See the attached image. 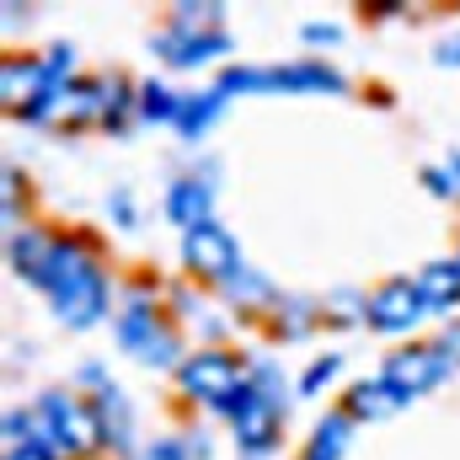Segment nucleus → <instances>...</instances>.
Returning a JSON list of instances; mask_svg holds the SVG:
<instances>
[{"mask_svg": "<svg viewBox=\"0 0 460 460\" xmlns=\"http://www.w3.org/2000/svg\"><path fill=\"white\" fill-rule=\"evenodd\" d=\"M407 396L391 385V380H364L348 391V418H391Z\"/></svg>", "mask_w": 460, "mask_h": 460, "instance_id": "ddd939ff", "label": "nucleus"}, {"mask_svg": "<svg viewBox=\"0 0 460 460\" xmlns=\"http://www.w3.org/2000/svg\"><path fill=\"white\" fill-rule=\"evenodd\" d=\"M456 268H460V257H456Z\"/></svg>", "mask_w": 460, "mask_h": 460, "instance_id": "c85d7f7f", "label": "nucleus"}, {"mask_svg": "<svg viewBox=\"0 0 460 460\" xmlns=\"http://www.w3.org/2000/svg\"><path fill=\"white\" fill-rule=\"evenodd\" d=\"M412 284H418V295H423V311H450L460 300V268L456 262H429Z\"/></svg>", "mask_w": 460, "mask_h": 460, "instance_id": "f8f14e48", "label": "nucleus"}, {"mask_svg": "<svg viewBox=\"0 0 460 460\" xmlns=\"http://www.w3.org/2000/svg\"><path fill=\"white\" fill-rule=\"evenodd\" d=\"M118 343L128 348L139 364H172V358H177V338H172V327H166L145 300H134V305L123 311V322H118Z\"/></svg>", "mask_w": 460, "mask_h": 460, "instance_id": "7ed1b4c3", "label": "nucleus"}, {"mask_svg": "<svg viewBox=\"0 0 460 460\" xmlns=\"http://www.w3.org/2000/svg\"><path fill=\"white\" fill-rule=\"evenodd\" d=\"M450 369H456V364H450V353H445L439 343H429V348H402V353H391L380 380H391L402 396H418V391L439 385Z\"/></svg>", "mask_w": 460, "mask_h": 460, "instance_id": "20e7f679", "label": "nucleus"}, {"mask_svg": "<svg viewBox=\"0 0 460 460\" xmlns=\"http://www.w3.org/2000/svg\"><path fill=\"white\" fill-rule=\"evenodd\" d=\"M11 262H16V273H27L32 284H43V273L54 262V241L38 235V230H22V235H11Z\"/></svg>", "mask_w": 460, "mask_h": 460, "instance_id": "2eb2a0df", "label": "nucleus"}, {"mask_svg": "<svg viewBox=\"0 0 460 460\" xmlns=\"http://www.w3.org/2000/svg\"><path fill=\"white\" fill-rule=\"evenodd\" d=\"M429 177V188L434 193H450V199H460V155H450L445 166H434V172H423Z\"/></svg>", "mask_w": 460, "mask_h": 460, "instance_id": "412c9836", "label": "nucleus"}, {"mask_svg": "<svg viewBox=\"0 0 460 460\" xmlns=\"http://www.w3.org/2000/svg\"><path fill=\"white\" fill-rule=\"evenodd\" d=\"M305 38H311V43H332V38H338V27H322V22H311V27H305Z\"/></svg>", "mask_w": 460, "mask_h": 460, "instance_id": "a878e982", "label": "nucleus"}, {"mask_svg": "<svg viewBox=\"0 0 460 460\" xmlns=\"http://www.w3.org/2000/svg\"><path fill=\"white\" fill-rule=\"evenodd\" d=\"M439 65H460V38H456V43H445V49H439Z\"/></svg>", "mask_w": 460, "mask_h": 460, "instance_id": "bb28decb", "label": "nucleus"}, {"mask_svg": "<svg viewBox=\"0 0 460 460\" xmlns=\"http://www.w3.org/2000/svg\"><path fill=\"white\" fill-rule=\"evenodd\" d=\"M226 32H177V27H166L161 38H155V54L166 59V65H204V59H215V54H226Z\"/></svg>", "mask_w": 460, "mask_h": 460, "instance_id": "6e6552de", "label": "nucleus"}, {"mask_svg": "<svg viewBox=\"0 0 460 460\" xmlns=\"http://www.w3.org/2000/svg\"><path fill=\"white\" fill-rule=\"evenodd\" d=\"M177 108H182V102H177L166 86H155V81H150V86H139V113H145V118H177Z\"/></svg>", "mask_w": 460, "mask_h": 460, "instance_id": "6ab92c4d", "label": "nucleus"}, {"mask_svg": "<svg viewBox=\"0 0 460 460\" xmlns=\"http://www.w3.org/2000/svg\"><path fill=\"white\" fill-rule=\"evenodd\" d=\"M113 215L128 226V193H113Z\"/></svg>", "mask_w": 460, "mask_h": 460, "instance_id": "cd10ccee", "label": "nucleus"}, {"mask_svg": "<svg viewBox=\"0 0 460 460\" xmlns=\"http://www.w3.org/2000/svg\"><path fill=\"white\" fill-rule=\"evenodd\" d=\"M182 385L193 396H204V402H226L230 391L241 385V375H235V364H230L226 353H193L182 364Z\"/></svg>", "mask_w": 460, "mask_h": 460, "instance_id": "0eeeda50", "label": "nucleus"}, {"mask_svg": "<svg viewBox=\"0 0 460 460\" xmlns=\"http://www.w3.org/2000/svg\"><path fill=\"white\" fill-rule=\"evenodd\" d=\"M439 348L450 353V364H460V322L450 327V332H445V343H439Z\"/></svg>", "mask_w": 460, "mask_h": 460, "instance_id": "393cba45", "label": "nucleus"}, {"mask_svg": "<svg viewBox=\"0 0 460 460\" xmlns=\"http://www.w3.org/2000/svg\"><path fill=\"white\" fill-rule=\"evenodd\" d=\"M92 439H102V434H97V423H92L70 396L49 391V396L38 402V412H32V445H43L49 456H75V450H86Z\"/></svg>", "mask_w": 460, "mask_h": 460, "instance_id": "f03ea898", "label": "nucleus"}, {"mask_svg": "<svg viewBox=\"0 0 460 460\" xmlns=\"http://www.w3.org/2000/svg\"><path fill=\"white\" fill-rule=\"evenodd\" d=\"M348 429H353V418H348V412L322 418V423H316V439H311V460H338V456H343L348 439H353Z\"/></svg>", "mask_w": 460, "mask_h": 460, "instance_id": "f3484780", "label": "nucleus"}, {"mask_svg": "<svg viewBox=\"0 0 460 460\" xmlns=\"http://www.w3.org/2000/svg\"><path fill=\"white\" fill-rule=\"evenodd\" d=\"M423 316V295H418V284H385L375 300H369V327H380V332H407L412 322Z\"/></svg>", "mask_w": 460, "mask_h": 460, "instance_id": "423d86ee", "label": "nucleus"}, {"mask_svg": "<svg viewBox=\"0 0 460 460\" xmlns=\"http://www.w3.org/2000/svg\"><path fill=\"white\" fill-rule=\"evenodd\" d=\"M332 375H338V358H322V364H311V369H305V391H322Z\"/></svg>", "mask_w": 460, "mask_h": 460, "instance_id": "4be33fe9", "label": "nucleus"}, {"mask_svg": "<svg viewBox=\"0 0 460 460\" xmlns=\"http://www.w3.org/2000/svg\"><path fill=\"white\" fill-rule=\"evenodd\" d=\"M305 327H311V305H305V300H295V305L284 311V332H305Z\"/></svg>", "mask_w": 460, "mask_h": 460, "instance_id": "5701e85b", "label": "nucleus"}, {"mask_svg": "<svg viewBox=\"0 0 460 460\" xmlns=\"http://www.w3.org/2000/svg\"><path fill=\"white\" fill-rule=\"evenodd\" d=\"M43 289L54 295V311L70 327H92L108 311V284H102L97 262H86L81 246H54V262L43 273Z\"/></svg>", "mask_w": 460, "mask_h": 460, "instance_id": "f257e3e1", "label": "nucleus"}, {"mask_svg": "<svg viewBox=\"0 0 460 460\" xmlns=\"http://www.w3.org/2000/svg\"><path fill=\"white\" fill-rule=\"evenodd\" d=\"M177 32H220V5H177Z\"/></svg>", "mask_w": 460, "mask_h": 460, "instance_id": "a211bd4d", "label": "nucleus"}, {"mask_svg": "<svg viewBox=\"0 0 460 460\" xmlns=\"http://www.w3.org/2000/svg\"><path fill=\"white\" fill-rule=\"evenodd\" d=\"M166 209H172V220H177L182 230L209 226V182H193V177H182V182L172 188Z\"/></svg>", "mask_w": 460, "mask_h": 460, "instance_id": "4468645a", "label": "nucleus"}, {"mask_svg": "<svg viewBox=\"0 0 460 460\" xmlns=\"http://www.w3.org/2000/svg\"><path fill=\"white\" fill-rule=\"evenodd\" d=\"M5 460H49V450H43V445H16Z\"/></svg>", "mask_w": 460, "mask_h": 460, "instance_id": "b1692460", "label": "nucleus"}, {"mask_svg": "<svg viewBox=\"0 0 460 460\" xmlns=\"http://www.w3.org/2000/svg\"><path fill=\"white\" fill-rule=\"evenodd\" d=\"M182 257L199 268V273H215V279H230L235 268H241V252H235V241H230L226 230L215 226H193L182 235Z\"/></svg>", "mask_w": 460, "mask_h": 460, "instance_id": "39448f33", "label": "nucleus"}, {"mask_svg": "<svg viewBox=\"0 0 460 460\" xmlns=\"http://www.w3.org/2000/svg\"><path fill=\"white\" fill-rule=\"evenodd\" d=\"M226 108V92L220 86H209V92H199V97H182V108H177V123L188 128V134H204L215 118Z\"/></svg>", "mask_w": 460, "mask_h": 460, "instance_id": "dca6fc26", "label": "nucleus"}, {"mask_svg": "<svg viewBox=\"0 0 460 460\" xmlns=\"http://www.w3.org/2000/svg\"><path fill=\"white\" fill-rule=\"evenodd\" d=\"M123 113H128V86H123V81H102V118L118 128Z\"/></svg>", "mask_w": 460, "mask_h": 460, "instance_id": "aec40b11", "label": "nucleus"}, {"mask_svg": "<svg viewBox=\"0 0 460 460\" xmlns=\"http://www.w3.org/2000/svg\"><path fill=\"white\" fill-rule=\"evenodd\" d=\"M252 391H257V385H252ZM273 434H279V407L262 402V396H252V402L235 412V439H241L252 456H262V450L273 445Z\"/></svg>", "mask_w": 460, "mask_h": 460, "instance_id": "9d476101", "label": "nucleus"}, {"mask_svg": "<svg viewBox=\"0 0 460 460\" xmlns=\"http://www.w3.org/2000/svg\"><path fill=\"white\" fill-rule=\"evenodd\" d=\"M97 434L113 445V450H128L134 445V418H128V402L118 385H102L97 391Z\"/></svg>", "mask_w": 460, "mask_h": 460, "instance_id": "9b49d317", "label": "nucleus"}, {"mask_svg": "<svg viewBox=\"0 0 460 460\" xmlns=\"http://www.w3.org/2000/svg\"><path fill=\"white\" fill-rule=\"evenodd\" d=\"M262 92H343V75L327 65H284V70H257Z\"/></svg>", "mask_w": 460, "mask_h": 460, "instance_id": "1a4fd4ad", "label": "nucleus"}]
</instances>
